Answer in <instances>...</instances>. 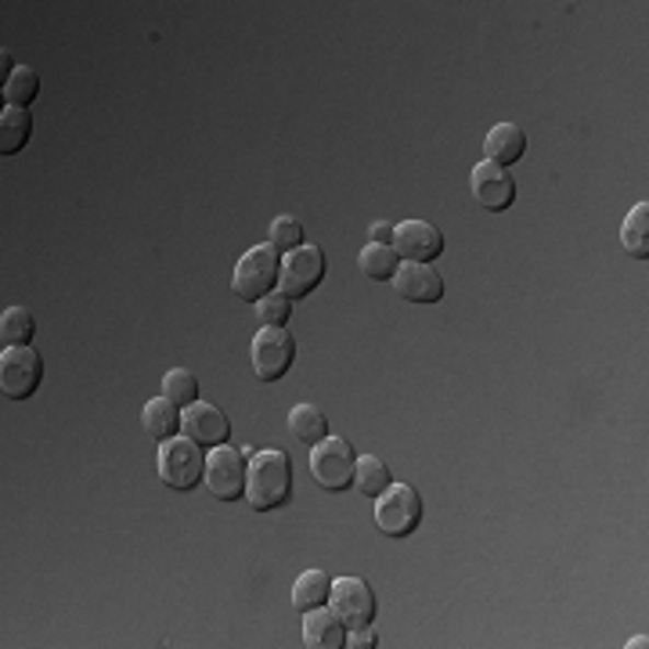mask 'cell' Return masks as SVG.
Masks as SVG:
<instances>
[{
  "instance_id": "6da1fadb",
  "label": "cell",
  "mask_w": 649,
  "mask_h": 649,
  "mask_svg": "<svg viewBox=\"0 0 649 649\" xmlns=\"http://www.w3.org/2000/svg\"><path fill=\"white\" fill-rule=\"evenodd\" d=\"M293 498V462L278 447L257 452L249 458V477H246V502L257 513H271L282 509Z\"/></svg>"
},
{
  "instance_id": "7a4b0ae2",
  "label": "cell",
  "mask_w": 649,
  "mask_h": 649,
  "mask_svg": "<svg viewBox=\"0 0 649 649\" xmlns=\"http://www.w3.org/2000/svg\"><path fill=\"white\" fill-rule=\"evenodd\" d=\"M156 466H159V480L167 483L170 491H195L206 477V452L192 436L178 433L159 444Z\"/></svg>"
},
{
  "instance_id": "3957f363",
  "label": "cell",
  "mask_w": 649,
  "mask_h": 649,
  "mask_svg": "<svg viewBox=\"0 0 649 649\" xmlns=\"http://www.w3.org/2000/svg\"><path fill=\"white\" fill-rule=\"evenodd\" d=\"M278 271H282L278 249H274L271 242L253 246L249 253L239 257V264H235L231 289L242 304H260V299L274 293V285H278Z\"/></svg>"
},
{
  "instance_id": "277c9868",
  "label": "cell",
  "mask_w": 649,
  "mask_h": 649,
  "mask_svg": "<svg viewBox=\"0 0 649 649\" xmlns=\"http://www.w3.org/2000/svg\"><path fill=\"white\" fill-rule=\"evenodd\" d=\"M354 472H357V455L351 441L343 436H324L315 447H310V477L318 487H324L329 494H343L354 487Z\"/></svg>"
},
{
  "instance_id": "5b68a950",
  "label": "cell",
  "mask_w": 649,
  "mask_h": 649,
  "mask_svg": "<svg viewBox=\"0 0 649 649\" xmlns=\"http://www.w3.org/2000/svg\"><path fill=\"white\" fill-rule=\"evenodd\" d=\"M422 523V498L411 483H390L376 498V527L386 538H411Z\"/></svg>"
},
{
  "instance_id": "8992f818",
  "label": "cell",
  "mask_w": 649,
  "mask_h": 649,
  "mask_svg": "<svg viewBox=\"0 0 649 649\" xmlns=\"http://www.w3.org/2000/svg\"><path fill=\"white\" fill-rule=\"evenodd\" d=\"M249 357H253V372L260 383H278L282 376H289V368L296 365L293 332L260 324V332L253 335V346H249Z\"/></svg>"
},
{
  "instance_id": "52a82bcc",
  "label": "cell",
  "mask_w": 649,
  "mask_h": 649,
  "mask_svg": "<svg viewBox=\"0 0 649 649\" xmlns=\"http://www.w3.org/2000/svg\"><path fill=\"white\" fill-rule=\"evenodd\" d=\"M44 383V357L33 346H4L0 354V390L8 401H30Z\"/></svg>"
},
{
  "instance_id": "ba28073f",
  "label": "cell",
  "mask_w": 649,
  "mask_h": 649,
  "mask_svg": "<svg viewBox=\"0 0 649 649\" xmlns=\"http://www.w3.org/2000/svg\"><path fill=\"white\" fill-rule=\"evenodd\" d=\"M329 610L343 620L346 631H357V628H372V624H376L379 603H376V592L368 589V581L335 578L332 595H329Z\"/></svg>"
},
{
  "instance_id": "9c48e42d",
  "label": "cell",
  "mask_w": 649,
  "mask_h": 649,
  "mask_svg": "<svg viewBox=\"0 0 649 649\" xmlns=\"http://www.w3.org/2000/svg\"><path fill=\"white\" fill-rule=\"evenodd\" d=\"M246 477H249V458L231 444H220L206 455V477L203 483L209 487V494L220 502H239L246 498Z\"/></svg>"
},
{
  "instance_id": "30bf717a",
  "label": "cell",
  "mask_w": 649,
  "mask_h": 649,
  "mask_svg": "<svg viewBox=\"0 0 649 649\" xmlns=\"http://www.w3.org/2000/svg\"><path fill=\"white\" fill-rule=\"evenodd\" d=\"M324 271H329V264H324V253L318 246L304 242L299 249H293V253H285L282 271H278V289L289 299H304L324 282Z\"/></svg>"
},
{
  "instance_id": "8fae6325",
  "label": "cell",
  "mask_w": 649,
  "mask_h": 649,
  "mask_svg": "<svg viewBox=\"0 0 649 649\" xmlns=\"http://www.w3.org/2000/svg\"><path fill=\"white\" fill-rule=\"evenodd\" d=\"M472 198L487 209V214H505L509 206L516 203V181L513 173H509L505 167H498V162L483 159L472 167Z\"/></svg>"
},
{
  "instance_id": "7c38bea8",
  "label": "cell",
  "mask_w": 649,
  "mask_h": 649,
  "mask_svg": "<svg viewBox=\"0 0 649 649\" xmlns=\"http://www.w3.org/2000/svg\"><path fill=\"white\" fill-rule=\"evenodd\" d=\"M394 249L401 264H433L444 253V235L430 220H405L394 228Z\"/></svg>"
},
{
  "instance_id": "4fadbf2b",
  "label": "cell",
  "mask_w": 649,
  "mask_h": 649,
  "mask_svg": "<svg viewBox=\"0 0 649 649\" xmlns=\"http://www.w3.org/2000/svg\"><path fill=\"white\" fill-rule=\"evenodd\" d=\"M181 433L192 436L195 444H203L206 452H214V447L228 444L231 441V419L224 415L217 405L209 401H195L184 408V422H181Z\"/></svg>"
},
{
  "instance_id": "5bb4252c",
  "label": "cell",
  "mask_w": 649,
  "mask_h": 649,
  "mask_svg": "<svg viewBox=\"0 0 649 649\" xmlns=\"http://www.w3.org/2000/svg\"><path fill=\"white\" fill-rule=\"evenodd\" d=\"M394 289L408 304H441L444 278L433 264H401L394 274Z\"/></svg>"
},
{
  "instance_id": "9a60e30c",
  "label": "cell",
  "mask_w": 649,
  "mask_h": 649,
  "mask_svg": "<svg viewBox=\"0 0 649 649\" xmlns=\"http://www.w3.org/2000/svg\"><path fill=\"white\" fill-rule=\"evenodd\" d=\"M304 642L310 649H343L346 646L343 620L335 617L329 606L307 610V614H304Z\"/></svg>"
},
{
  "instance_id": "2e32d148",
  "label": "cell",
  "mask_w": 649,
  "mask_h": 649,
  "mask_svg": "<svg viewBox=\"0 0 649 649\" xmlns=\"http://www.w3.org/2000/svg\"><path fill=\"white\" fill-rule=\"evenodd\" d=\"M483 152L498 167H513L523 156H527V134H523L520 123H498V127L483 137Z\"/></svg>"
},
{
  "instance_id": "e0dca14e",
  "label": "cell",
  "mask_w": 649,
  "mask_h": 649,
  "mask_svg": "<svg viewBox=\"0 0 649 649\" xmlns=\"http://www.w3.org/2000/svg\"><path fill=\"white\" fill-rule=\"evenodd\" d=\"M181 422H184V408L167 401V397H152V401L141 408V426L159 444L170 441V436H178L181 433Z\"/></svg>"
},
{
  "instance_id": "ac0fdd59",
  "label": "cell",
  "mask_w": 649,
  "mask_h": 649,
  "mask_svg": "<svg viewBox=\"0 0 649 649\" xmlns=\"http://www.w3.org/2000/svg\"><path fill=\"white\" fill-rule=\"evenodd\" d=\"M33 116L30 109H8L0 112V156H19L30 145Z\"/></svg>"
},
{
  "instance_id": "d6986e66",
  "label": "cell",
  "mask_w": 649,
  "mask_h": 649,
  "mask_svg": "<svg viewBox=\"0 0 649 649\" xmlns=\"http://www.w3.org/2000/svg\"><path fill=\"white\" fill-rule=\"evenodd\" d=\"M329 595H332V578L324 570H304L293 584V606L299 614H307L315 606H329Z\"/></svg>"
},
{
  "instance_id": "ffe728a7",
  "label": "cell",
  "mask_w": 649,
  "mask_h": 649,
  "mask_svg": "<svg viewBox=\"0 0 649 649\" xmlns=\"http://www.w3.org/2000/svg\"><path fill=\"white\" fill-rule=\"evenodd\" d=\"M357 267H361V274H365V278H372V282H394L397 267H401V257H397L394 246L368 242V246L357 253Z\"/></svg>"
},
{
  "instance_id": "44dd1931",
  "label": "cell",
  "mask_w": 649,
  "mask_h": 649,
  "mask_svg": "<svg viewBox=\"0 0 649 649\" xmlns=\"http://www.w3.org/2000/svg\"><path fill=\"white\" fill-rule=\"evenodd\" d=\"M620 246H624V253H628V257L649 260V203L631 206V214L624 217Z\"/></svg>"
},
{
  "instance_id": "7402d4cb",
  "label": "cell",
  "mask_w": 649,
  "mask_h": 649,
  "mask_svg": "<svg viewBox=\"0 0 649 649\" xmlns=\"http://www.w3.org/2000/svg\"><path fill=\"white\" fill-rule=\"evenodd\" d=\"M289 433L299 444L315 447L318 441L329 436V419H324V411H318L315 405H296L289 411Z\"/></svg>"
},
{
  "instance_id": "603a6c76",
  "label": "cell",
  "mask_w": 649,
  "mask_h": 649,
  "mask_svg": "<svg viewBox=\"0 0 649 649\" xmlns=\"http://www.w3.org/2000/svg\"><path fill=\"white\" fill-rule=\"evenodd\" d=\"M394 483V472L383 458L376 455H357V472H354V487L365 498H379L386 487Z\"/></svg>"
},
{
  "instance_id": "cb8c5ba5",
  "label": "cell",
  "mask_w": 649,
  "mask_h": 649,
  "mask_svg": "<svg viewBox=\"0 0 649 649\" xmlns=\"http://www.w3.org/2000/svg\"><path fill=\"white\" fill-rule=\"evenodd\" d=\"M41 94V72L33 66H19L11 77L4 80V105L8 109H30Z\"/></svg>"
},
{
  "instance_id": "d4e9b609",
  "label": "cell",
  "mask_w": 649,
  "mask_h": 649,
  "mask_svg": "<svg viewBox=\"0 0 649 649\" xmlns=\"http://www.w3.org/2000/svg\"><path fill=\"white\" fill-rule=\"evenodd\" d=\"M36 335V318L26 307H8L0 315V343L4 346H30Z\"/></svg>"
},
{
  "instance_id": "484cf974",
  "label": "cell",
  "mask_w": 649,
  "mask_h": 649,
  "mask_svg": "<svg viewBox=\"0 0 649 649\" xmlns=\"http://www.w3.org/2000/svg\"><path fill=\"white\" fill-rule=\"evenodd\" d=\"M162 397L167 401H173L178 408H189L198 401V379L195 372L189 368H170L167 376H162Z\"/></svg>"
},
{
  "instance_id": "4316f807",
  "label": "cell",
  "mask_w": 649,
  "mask_h": 649,
  "mask_svg": "<svg viewBox=\"0 0 649 649\" xmlns=\"http://www.w3.org/2000/svg\"><path fill=\"white\" fill-rule=\"evenodd\" d=\"M257 307V318H260V324H267V329H285L289 324V318H293V299L285 296L282 289H274V293H267L260 304H253Z\"/></svg>"
},
{
  "instance_id": "83f0119b",
  "label": "cell",
  "mask_w": 649,
  "mask_h": 649,
  "mask_svg": "<svg viewBox=\"0 0 649 649\" xmlns=\"http://www.w3.org/2000/svg\"><path fill=\"white\" fill-rule=\"evenodd\" d=\"M271 246L278 249V253H293V249L304 246V224H299L296 217H274Z\"/></svg>"
},
{
  "instance_id": "f1b7e54d",
  "label": "cell",
  "mask_w": 649,
  "mask_h": 649,
  "mask_svg": "<svg viewBox=\"0 0 649 649\" xmlns=\"http://www.w3.org/2000/svg\"><path fill=\"white\" fill-rule=\"evenodd\" d=\"M376 631L372 628H357V631H346V646L351 649H376Z\"/></svg>"
},
{
  "instance_id": "f546056e",
  "label": "cell",
  "mask_w": 649,
  "mask_h": 649,
  "mask_svg": "<svg viewBox=\"0 0 649 649\" xmlns=\"http://www.w3.org/2000/svg\"><path fill=\"white\" fill-rule=\"evenodd\" d=\"M372 242H379V246H394V224H372Z\"/></svg>"
},
{
  "instance_id": "4dcf8cb0",
  "label": "cell",
  "mask_w": 649,
  "mask_h": 649,
  "mask_svg": "<svg viewBox=\"0 0 649 649\" xmlns=\"http://www.w3.org/2000/svg\"><path fill=\"white\" fill-rule=\"evenodd\" d=\"M628 646H631V649H646V646H649V639H646V635H635V639H631Z\"/></svg>"
}]
</instances>
